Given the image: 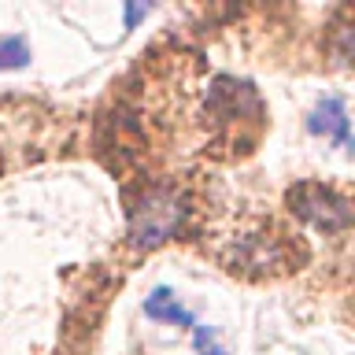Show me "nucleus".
<instances>
[{"instance_id":"obj_3","label":"nucleus","mask_w":355,"mask_h":355,"mask_svg":"<svg viewBox=\"0 0 355 355\" xmlns=\"http://www.w3.org/2000/svg\"><path fill=\"white\" fill-rule=\"evenodd\" d=\"M307 130L315 137H333L344 152H352V122H348V107H344L340 96H326L318 100L315 111L307 115Z\"/></svg>"},{"instance_id":"obj_4","label":"nucleus","mask_w":355,"mask_h":355,"mask_svg":"<svg viewBox=\"0 0 355 355\" xmlns=\"http://www.w3.org/2000/svg\"><path fill=\"white\" fill-rule=\"evenodd\" d=\"M285 263V252L282 244H277V237H244L241 252L233 255V266L230 270H248V266H259V270H266V266H282Z\"/></svg>"},{"instance_id":"obj_1","label":"nucleus","mask_w":355,"mask_h":355,"mask_svg":"<svg viewBox=\"0 0 355 355\" xmlns=\"http://www.w3.org/2000/svg\"><path fill=\"white\" fill-rule=\"evenodd\" d=\"M189 207L174 185H152L130 204V241L137 248H159L185 230Z\"/></svg>"},{"instance_id":"obj_2","label":"nucleus","mask_w":355,"mask_h":355,"mask_svg":"<svg viewBox=\"0 0 355 355\" xmlns=\"http://www.w3.org/2000/svg\"><path fill=\"white\" fill-rule=\"evenodd\" d=\"M288 207H293L296 218H304L326 233H340L352 226V204L318 182H304L288 189Z\"/></svg>"},{"instance_id":"obj_5","label":"nucleus","mask_w":355,"mask_h":355,"mask_svg":"<svg viewBox=\"0 0 355 355\" xmlns=\"http://www.w3.org/2000/svg\"><path fill=\"white\" fill-rule=\"evenodd\" d=\"M144 315H148L152 322H178V326H185V329L196 326L193 311H185L182 304H178V296H174L166 285L152 288V296L144 300Z\"/></svg>"},{"instance_id":"obj_8","label":"nucleus","mask_w":355,"mask_h":355,"mask_svg":"<svg viewBox=\"0 0 355 355\" xmlns=\"http://www.w3.org/2000/svg\"><path fill=\"white\" fill-rule=\"evenodd\" d=\"M144 15H148V8H126V26L133 30V26H137V22H141Z\"/></svg>"},{"instance_id":"obj_6","label":"nucleus","mask_w":355,"mask_h":355,"mask_svg":"<svg viewBox=\"0 0 355 355\" xmlns=\"http://www.w3.org/2000/svg\"><path fill=\"white\" fill-rule=\"evenodd\" d=\"M30 63V44L22 37H4L0 41V71H19Z\"/></svg>"},{"instance_id":"obj_7","label":"nucleus","mask_w":355,"mask_h":355,"mask_svg":"<svg viewBox=\"0 0 355 355\" xmlns=\"http://www.w3.org/2000/svg\"><path fill=\"white\" fill-rule=\"evenodd\" d=\"M193 329H196V352L200 355H226L215 344V329H207V326H193Z\"/></svg>"}]
</instances>
